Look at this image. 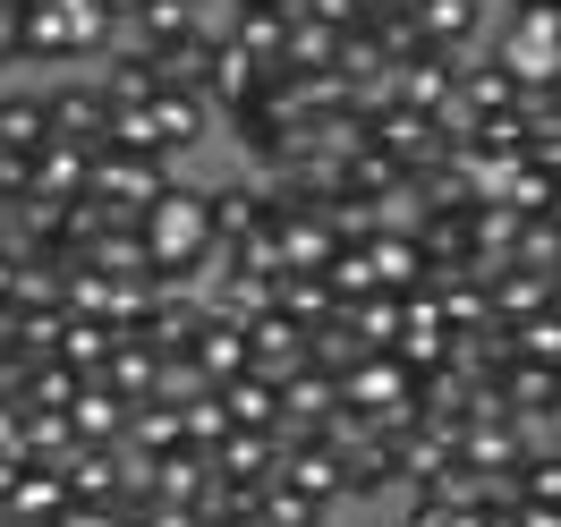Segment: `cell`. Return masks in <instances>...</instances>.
<instances>
[{
	"label": "cell",
	"mask_w": 561,
	"mask_h": 527,
	"mask_svg": "<svg viewBox=\"0 0 561 527\" xmlns=\"http://www.w3.org/2000/svg\"><path fill=\"white\" fill-rule=\"evenodd\" d=\"M350 323H357V341H366V350H400L409 298H400V289H375V298H357V307H350Z\"/></svg>",
	"instance_id": "cell-27"
},
{
	"label": "cell",
	"mask_w": 561,
	"mask_h": 527,
	"mask_svg": "<svg viewBox=\"0 0 561 527\" xmlns=\"http://www.w3.org/2000/svg\"><path fill=\"white\" fill-rule=\"evenodd\" d=\"M280 307H289L298 323H332L341 316V289L323 282V273H280Z\"/></svg>",
	"instance_id": "cell-31"
},
{
	"label": "cell",
	"mask_w": 561,
	"mask_h": 527,
	"mask_svg": "<svg viewBox=\"0 0 561 527\" xmlns=\"http://www.w3.org/2000/svg\"><path fill=\"white\" fill-rule=\"evenodd\" d=\"M94 145H77V137H51L35 153V196H94Z\"/></svg>",
	"instance_id": "cell-13"
},
{
	"label": "cell",
	"mask_w": 561,
	"mask_h": 527,
	"mask_svg": "<svg viewBox=\"0 0 561 527\" xmlns=\"http://www.w3.org/2000/svg\"><path fill=\"white\" fill-rule=\"evenodd\" d=\"M187 357H196V366H205V383L221 391V383H230V375H247V366H255V341H247V323H230V316H213L205 332H196V341H187Z\"/></svg>",
	"instance_id": "cell-14"
},
{
	"label": "cell",
	"mask_w": 561,
	"mask_h": 527,
	"mask_svg": "<svg viewBox=\"0 0 561 527\" xmlns=\"http://www.w3.org/2000/svg\"><path fill=\"white\" fill-rule=\"evenodd\" d=\"M187 26H205V0H145L137 18H128V43H171Z\"/></svg>",
	"instance_id": "cell-28"
},
{
	"label": "cell",
	"mask_w": 561,
	"mask_h": 527,
	"mask_svg": "<svg viewBox=\"0 0 561 527\" xmlns=\"http://www.w3.org/2000/svg\"><path fill=\"white\" fill-rule=\"evenodd\" d=\"M502 527H561V502H511Z\"/></svg>",
	"instance_id": "cell-37"
},
{
	"label": "cell",
	"mask_w": 561,
	"mask_h": 527,
	"mask_svg": "<svg viewBox=\"0 0 561 527\" xmlns=\"http://www.w3.org/2000/svg\"><path fill=\"white\" fill-rule=\"evenodd\" d=\"M103 9H111V18H119V26H128V18H137L145 0H103Z\"/></svg>",
	"instance_id": "cell-39"
},
{
	"label": "cell",
	"mask_w": 561,
	"mask_h": 527,
	"mask_svg": "<svg viewBox=\"0 0 561 527\" xmlns=\"http://www.w3.org/2000/svg\"><path fill=\"white\" fill-rule=\"evenodd\" d=\"M298 18H323V26H341V35H350V26L375 18V0H298Z\"/></svg>",
	"instance_id": "cell-34"
},
{
	"label": "cell",
	"mask_w": 561,
	"mask_h": 527,
	"mask_svg": "<svg viewBox=\"0 0 561 527\" xmlns=\"http://www.w3.org/2000/svg\"><path fill=\"white\" fill-rule=\"evenodd\" d=\"M289 26H298V0H230V18H221V35L247 43L264 69H280V51H289Z\"/></svg>",
	"instance_id": "cell-7"
},
{
	"label": "cell",
	"mask_w": 561,
	"mask_h": 527,
	"mask_svg": "<svg viewBox=\"0 0 561 527\" xmlns=\"http://www.w3.org/2000/svg\"><path fill=\"white\" fill-rule=\"evenodd\" d=\"M205 527H247V519H205Z\"/></svg>",
	"instance_id": "cell-43"
},
{
	"label": "cell",
	"mask_w": 561,
	"mask_h": 527,
	"mask_svg": "<svg viewBox=\"0 0 561 527\" xmlns=\"http://www.w3.org/2000/svg\"><path fill=\"white\" fill-rule=\"evenodd\" d=\"M221 400H230V417H239V425H264V434H280V425H289V400H280V375H264V366H247V375H230V383H221Z\"/></svg>",
	"instance_id": "cell-18"
},
{
	"label": "cell",
	"mask_w": 561,
	"mask_h": 527,
	"mask_svg": "<svg viewBox=\"0 0 561 527\" xmlns=\"http://www.w3.org/2000/svg\"><path fill=\"white\" fill-rule=\"evenodd\" d=\"M280 400H289V425H298V434H316V425H332L350 409V400H341V375L316 366V357H307L298 375H280Z\"/></svg>",
	"instance_id": "cell-12"
},
{
	"label": "cell",
	"mask_w": 561,
	"mask_h": 527,
	"mask_svg": "<svg viewBox=\"0 0 561 527\" xmlns=\"http://www.w3.org/2000/svg\"><path fill=\"white\" fill-rule=\"evenodd\" d=\"M162 357L171 350H153L145 332H119V350H111V366H103V383L137 409V400H153V383H162Z\"/></svg>",
	"instance_id": "cell-17"
},
{
	"label": "cell",
	"mask_w": 561,
	"mask_h": 527,
	"mask_svg": "<svg viewBox=\"0 0 561 527\" xmlns=\"http://www.w3.org/2000/svg\"><path fill=\"white\" fill-rule=\"evenodd\" d=\"M94 383L85 366H69V357H35V383H26V409H77V391Z\"/></svg>",
	"instance_id": "cell-30"
},
{
	"label": "cell",
	"mask_w": 561,
	"mask_h": 527,
	"mask_svg": "<svg viewBox=\"0 0 561 527\" xmlns=\"http://www.w3.org/2000/svg\"><path fill=\"white\" fill-rule=\"evenodd\" d=\"M162 187H171V162L162 153H103L94 162V205L111 221H145V213L162 205Z\"/></svg>",
	"instance_id": "cell-3"
},
{
	"label": "cell",
	"mask_w": 561,
	"mask_h": 527,
	"mask_svg": "<svg viewBox=\"0 0 561 527\" xmlns=\"http://www.w3.org/2000/svg\"><path fill=\"white\" fill-rule=\"evenodd\" d=\"M417 18H425V35L451 43V51H485V35H493V0H417Z\"/></svg>",
	"instance_id": "cell-15"
},
{
	"label": "cell",
	"mask_w": 561,
	"mask_h": 527,
	"mask_svg": "<svg viewBox=\"0 0 561 527\" xmlns=\"http://www.w3.org/2000/svg\"><path fill=\"white\" fill-rule=\"evenodd\" d=\"M26 60V0H0V69Z\"/></svg>",
	"instance_id": "cell-35"
},
{
	"label": "cell",
	"mask_w": 561,
	"mask_h": 527,
	"mask_svg": "<svg viewBox=\"0 0 561 527\" xmlns=\"http://www.w3.org/2000/svg\"><path fill=\"white\" fill-rule=\"evenodd\" d=\"M145 527H205V502H162V493H153Z\"/></svg>",
	"instance_id": "cell-36"
},
{
	"label": "cell",
	"mask_w": 561,
	"mask_h": 527,
	"mask_svg": "<svg viewBox=\"0 0 561 527\" xmlns=\"http://www.w3.org/2000/svg\"><path fill=\"white\" fill-rule=\"evenodd\" d=\"M247 341H255V366H264V375H298V366L316 357V323H298L289 307H273V316L247 323Z\"/></svg>",
	"instance_id": "cell-11"
},
{
	"label": "cell",
	"mask_w": 561,
	"mask_h": 527,
	"mask_svg": "<svg viewBox=\"0 0 561 527\" xmlns=\"http://www.w3.org/2000/svg\"><path fill=\"white\" fill-rule=\"evenodd\" d=\"M519 502H561V443H536V451H527Z\"/></svg>",
	"instance_id": "cell-33"
},
{
	"label": "cell",
	"mask_w": 561,
	"mask_h": 527,
	"mask_svg": "<svg viewBox=\"0 0 561 527\" xmlns=\"http://www.w3.org/2000/svg\"><path fill=\"white\" fill-rule=\"evenodd\" d=\"M502 391H511V409H519V417H545V409H561V366L519 357V366H502Z\"/></svg>",
	"instance_id": "cell-23"
},
{
	"label": "cell",
	"mask_w": 561,
	"mask_h": 527,
	"mask_svg": "<svg viewBox=\"0 0 561 527\" xmlns=\"http://www.w3.org/2000/svg\"><path fill=\"white\" fill-rule=\"evenodd\" d=\"M0 239H9V196H0Z\"/></svg>",
	"instance_id": "cell-42"
},
{
	"label": "cell",
	"mask_w": 561,
	"mask_h": 527,
	"mask_svg": "<svg viewBox=\"0 0 561 527\" xmlns=\"http://www.w3.org/2000/svg\"><path fill=\"white\" fill-rule=\"evenodd\" d=\"M341 26H323V18H298L289 26V51H280V69L289 77H323V69H341Z\"/></svg>",
	"instance_id": "cell-21"
},
{
	"label": "cell",
	"mask_w": 561,
	"mask_h": 527,
	"mask_svg": "<svg viewBox=\"0 0 561 527\" xmlns=\"http://www.w3.org/2000/svg\"><path fill=\"white\" fill-rule=\"evenodd\" d=\"M103 85L119 94V103H153V94H162V69H153V51H145V43H111Z\"/></svg>",
	"instance_id": "cell-24"
},
{
	"label": "cell",
	"mask_w": 561,
	"mask_h": 527,
	"mask_svg": "<svg viewBox=\"0 0 561 527\" xmlns=\"http://www.w3.org/2000/svg\"><path fill=\"white\" fill-rule=\"evenodd\" d=\"M545 213H553V221H561V179H553V205H545Z\"/></svg>",
	"instance_id": "cell-41"
},
{
	"label": "cell",
	"mask_w": 561,
	"mask_h": 527,
	"mask_svg": "<svg viewBox=\"0 0 561 527\" xmlns=\"http://www.w3.org/2000/svg\"><path fill=\"white\" fill-rule=\"evenodd\" d=\"M280 273H332V255H341V230H332V213L323 205H289V221H280Z\"/></svg>",
	"instance_id": "cell-8"
},
{
	"label": "cell",
	"mask_w": 561,
	"mask_h": 527,
	"mask_svg": "<svg viewBox=\"0 0 561 527\" xmlns=\"http://www.w3.org/2000/svg\"><path fill=\"white\" fill-rule=\"evenodd\" d=\"M553 289H561V273H536V264H502V273H493V316L527 323V316H545V307H553Z\"/></svg>",
	"instance_id": "cell-19"
},
{
	"label": "cell",
	"mask_w": 561,
	"mask_h": 527,
	"mask_svg": "<svg viewBox=\"0 0 561 527\" xmlns=\"http://www.w3.org/2000/svg\"><path fill=\"white\" fill-rule=\"evenodd\" d=\"M51 119H60V137H77V145L103 153L111 119H119V94H111L103 77H60V85H51Z\"/></svg>",
	"instance_id": "cell-5"
},
{
	"label": "cell",
	"mask_w": 561,
	"mask_h": 527,
	"mask_svg": "<svg viewBox=\"0 0 561 527\" xmlns=\"http://www.w3.org/2000/svg\"><path fill=\"white\" fill-rule=\"evenodd\" d=\"M111 350H119V323H111V316H69V332H60V357H69V366L103 375Z\"/></svg>",
	"instance_id": "cell-26"
},
{
	"label": "cell",
	"mask_w": 561,
	"mask_h": 527,
	"mask_svg": "<svg viewBox=\"0 0 561 527\" xmlns=\"http://www.w3.org/2000/svg\"><path fill=\"white\" fill-rule=\"evenodd\" d=\"M77 434H85V443H119V434H128V400H119V391L103 383V375H94V383L77 391Z\"/></svg>",
	"instance_id": "cell-25"
},
{
	"label": "cell",
	"mask_w": 561,
	"mask_h": 527,
	"mask_svg": "<svg viewBox=\"0 0 561 527\" xmlns=\"http://www.w3.org/2000/svg\"><path fill=\"white\" fill-rule=\"evenodd\" d=\"M77 451H85V434H77L69 409H26V459H43V468H69Z\"/></svg>",
	"instance_id": "cell-22"
},
{
	"label": "cell",
	"mask_w": 561,
	"mask_h": 527,
	"mask_svg": "<svg viewBox=\"0 0 561 527\" xmlns=\"http://www.w3.org/2000/svg\"><path fill=\"white\" fill-rule=\"evenodd\" d=\"M280 451H289V425H280V434H264V425H239V434L213 451V485H230V493H247V502H255V493L280 477Z\"/></svg>",
	"instance_id": "cell-4"
},
{
	"label": "cell",
	"mask_w": 561,
	"mask_h": 527,
	"mask_svg": "<svg viewBox=\"0 0 561 527\" xmlns=\"http://www.w3.org/2000/svg\"><path fill=\"white\" fill-rule=\"evenodd\" d=\"M69 468H43V459H26L18 477H9V493H0V519L9 527H51L60 511H69Z\"/></svg>",
	"instance_id": "cell-6"
},
{
	"label": "cell",
	"mask_w": 561,
	"mask_h": 527,
	"mask_svg": "<svg viewBox=\"0 0 561 527\" xmlns=\"http://www.w3.org/2000/svg\"><path fill=\"white\" fill-rule=\"evenodd\" d=\"M375 273H383V289H400V298H417V289L434 282V264H425L417 230H375Z\"/></svg>",
	"instance_id": "cell-20"
},
{
	"label": "cell",
	"mask_w": 561,
	"mask_h": 527,
	"mask_svg": "<svg viewBox=\"0 0 561 527\" xmlns=\"http://www.w3.org/2000/svg\"><path fill=\"white\" fill-rule=\"evenodd\" d=\"M145 247H153V273L196 282L213 255H221V230H213V187L171 179V187H162V205L145 213Z\"/></svg>",
	"instance_id": "cell-1"
},
{
	"label": "cell",
	"mask_w": 561,
	"mask_h": 527,
	"mask_svg": "<svg viewBox=\"0 0 561 527\" xmlns=\"http://www.w3.org/2000/svg\"><path fill=\"white\" fill-rule=\"evenodd\" d=\"M485 51L519 77L527 94L553 85V77H561V9H502L493 35H485Z\"/></svg>",
	"instance_id": "cell-2"
},
{
	"label": "cell",
	"mask_w": 561,
	"mask_h": 527,
	"mask_svg": "<svg viewBox=\"0 0 561 527\" xmlns=\"http://www.w3.org/2000/svg\"><path fill=\"white\" fill-rule=\"evenodd\" d=\"M357 357H366V341H357V323H350V316L316 323V366H332V375H350Z\"/></svg>",
	"instance_id": "cell-32"
},
{
	"label": "cell",
	"mask_w": 561,
	"mask_h": 527,
	"mask_svg": "<svg viewBox=\"0 0 561 527\" xmlns=\"http://www.w3.org/2000/svg\"><path fill=\"white\" fill-rule=\"evenodd\" d=\"M51 137H60L51 85H9V94H0V153H43Z\"/></svg>",
	"instance_id": "cell-10"
},
{
	"label": "cell",
	"mask_w": 561,
	"mask_h": 527,
	"mask_svg": "<svg viewBox=\"0 0 561 527\" xmlns=\"http://www.w3.org/2000/svg\"><path fill=\"white\" fill-rule=\"evenodd\" d=\"M51 527H119V511H111V502H69Z\"/></svg>",
	"instance_id": "cell-38"
},
{
	"label": "cell",
	"mask_w": 561,
	"mask_h": 527,
	"mask_svg": "<svg viewBox=\"0 0 561 527\" xmlns=\"http://www.w3.org/2000/svg\"><path fill=\"white\" fill-rule=\"evenodd\" d=\"M179 434H187L196 451H221V443L239 434V417H230V400H221V391H196V400L179 409Z\"/></svg>",
	"instance_id": "cell-29"
},
{
	"label": "cell",
	"mask_w": 561,
	"mask_h": 527,
	"mask_svg": "<svg viewBox=\"0 0 561 527\" xmlns=\"http://www.w3.org/2000/svg\"><path fill=\"white\" fill-rule=\"evenodd\" d=\"M502 9H561V0H502Z\"/></svg>",
	"instance_id": "cell-40"
},
{
	"label": "cell",
	"mask_w": 561,
	"mask_h": 527,
	"mask_svg": "<svg viewBox=\"0 0 561 527\" xmlns=\"http://www.w3.org/2000/svg\"><path fill=\"white\" fill-rule=\"evenodd\" d=\"M213 119V94H196V85H162L153 94V137H162V153H187V145L205 137Z\"/></svg>",
	"instance_id": "cell-16"
},
{
	"label": "cell",
	"mask_w": 561,
	"mask_h": 527,
	"mask_svg": "<svg viewBox=\"0 0 561 527\" xmlns=\"http://www.w3.org/2000/svg\"><path fill=\"white\" fill-rule=\"evenodd\" d=\"M400 357L417 366V383H425V375H443V366L459 357V332H451V316H443V307H434L425 289L409 298V323H400Z\"/></svg>",
	"instance_id": "cell-9"
}]
</instances>
